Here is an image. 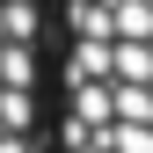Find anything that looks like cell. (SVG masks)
Returning <instances> with one entry per match:
<instances>
[{
	"instance_id": "cell-1",
	"label": "cell",
	"mask_w": 153,
	"mask_h": 153,
	"mask_svg": "<svg viewBox=\"0 0 153 153\" xmlns=\"http://www.w3.org/2000/svg\"><path fill=\"white\" fill-rule=\"evenodd\" d=\"M44 131H153V124H44Z\"/></svg>"
}]
</instances>
